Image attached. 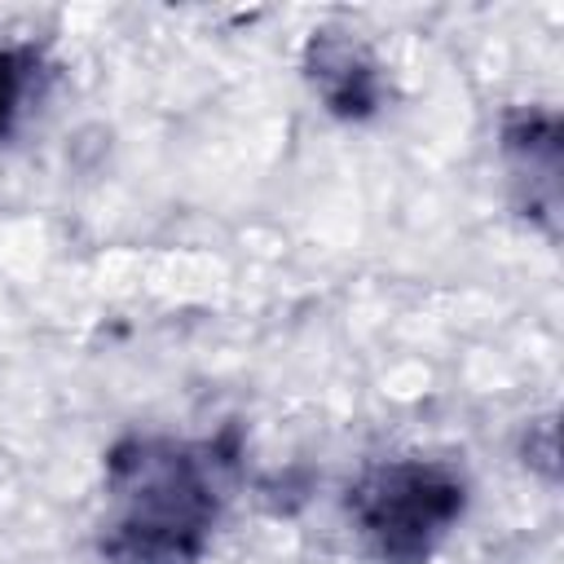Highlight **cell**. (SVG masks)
I'll return each instance as SVG.
<instances>
[{
  "mask_svg": "<svg viewBox=\"0 0 564 564\" xmlns=\"http://www.w3.org/2000/svg\"><path fill=\"white\" fill-rule=\"evenodd\" d=\"M366 533L379 542L388 560H423L432 538L463 511V485L441 467H392L379 471L357 498Z\"/></svg>",
  "mask_w": 564,
  "mask_h": 564,
  "instance_id": "7a4b0ae2",
  "label": "cell"
},
{
  "mask_svg": "<svg viewBox=\"0 0 564 564\" xmlns=\"http://www.w3.org/2000/svg\"><path fill=\"white\" fill-rule=\"evenodd\" d=\"M128 516L115 533L119 564H189L207 524V485L194 463L167 445H137L115 463Z\"/></svg>",
  "mask_w": 564,
  "mask_h": 564,
  "instance_id": "6da1fadb",
  "label": "cell"
},
{
  "mask_svg": "<svg viewBox=\"0 0 564 564\" xmlns=\"http://www.w3.org/2000/svg\"><path fill=\"white\" fill-rule=\"evenodd\" d=\"M18 97H22V66L9 53H0V128L9 123Z\"/></svg>",
  "mask_w": 564,
  "mask_h": 564,
  "instance_id": "277c9868",
  "label": "cell"
},
{
  "mask_svg": "<svg viewBox=\"0 0 564 564\" xmlns=\"http://www.w3.org/2000/svg\"><path fill=\"white\" fill-rule=\"evenodd\" d=\"M313 53H317L313 79L326 93V101L344 115H361L375 101V70L361 62V53L352 44H335V40L313 44Z\"/></svg>",
  "mask_w": 564,
  "mask_h": 564,
  "instance_id": "3957f363",
  "label": "cell"
}]
</instances>
